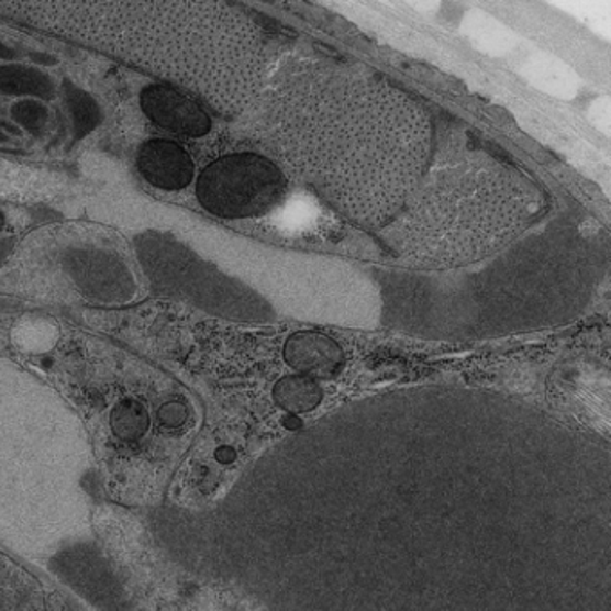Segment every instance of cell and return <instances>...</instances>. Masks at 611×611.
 I'll return each mask as SVG.
<instances>
[{"label":"cell","instance_id":"obj_15","mask_svg":"<svg viewBox=\"0 0 611 611\" xmlns=\"http://www.w3.org/2000/svg\"><path fill=\"white\" fill-rule=\"evenodd\" d=\"M13 51L8 49L4 45H0V58H11Z\"/></svg>","mask_w":611,"mask_h":611},{"label":"cell","instance_id":"obj_17","mask_svg":"<svg viewBox=\"0 0 611 611\" xmlns=\"http://www.w3.org/2000/svg\"><path fill=\"white\" fill-rule=\"evenodd\" d=\"M4 224H5L4 214H2V212H0V232H2V229H4Z\"/></svg>","mask_w":611,"mask_h":611},{"label":"cell","instance_id":"obj_6","mask_svg":"<svg viewBox=\"0 0 611 611\" xmlns=\"http://www.w3.org/2000/svg\"><path fill=\"white\" fill-rule=\"evenodd\" d=\"M284 359L298 375L312 380H331L343 369L345 354L331 335L301 331L287 337Z\"/></svg>","mask_w":611,"mask_h":611},{"label":"cell","instance_id":"obj_11","mask_svg":"<svg viewBox=\"0 0 611 611\" xmlns=\"http://www.w3.org/2000/svg\"><path fill=\"white\" fill-rule=\"evenodd\" d=\"M64 98L68 112L73 116L74 135L76 141H81L88 133L93 132L101 122V110L98 102L93 101L87 92L65 81Z\"/></svg>","mask_w":611,"mask_h":611},{"label":"cell","instance_id":"obj_16","mask_svg":"<svg viewBox=\"0 0 611 611\" xmlns=\"http://www.w3.org/2000/svg\"><path fill=\"white\" fill-rule=\"evenodd\" d=\"M0 126L5 127V130H10V132H13V133L16 132V130H13V126H10V124H8V122L0 121Z\"/></svg>","mask_w":611,"mask_h":611},{"label":"cell","instance_id":"obj_3","mask_svg":"<svg viewBox=\"0 0 611 611\" xmlns=\"http://www.w3.org/2000/svg\"><path fill=\"white\" fill-rule=\"evenodd\" d=\"M542 210L544 196L522 170L452 138L434 146L422 180L377 237L406 267L448 271L510 248Z\"/></svg>","mask_w":611,"mask_h":611},{"label":"cell","instance_id":"obj_5","mask_svg":"<svg viewBox=\"0 0 611 611\" xmlns=\"http://www.w3.org/2000/svg\"><path fill=\"white\" fill-rule=\"evenodd\" d=\"M141 104L151 121L176 135L199 138L212 130L209 113L176 88L153 85L142 92Z\"/></svg>","mask_w":611,"mask_h":611},{"label":"cell","instance_id":"obj_4","mask_svg":"<svg viewBox=\"0 0 611 611\" xmlns=\"http://www.w3.org/2000/svg\"><path fill=\"white\" fill-rule=\"evenodd\" d=\"M289 181L277 162L257 153H233L210 162L196 181L207 212L223 219L260 218L284 201Z\"/></svg>","mask_w":611,"mask_h":611},{"label":"cell","instance_id":"obj_18","mask_svg":"<svg viewBox=\"0 0 611 611\" xmlns=\"http://www.w3.org/2000/svg\"><path fill=\"white\" fill-rule=\"evenodd\" d=\"M8 141V136L4 135V133H0V142H5Z\"/></svg>","mask_w":611,"mask_h":611},{"label":"cell","instance_id":"obj_12","mask_svg":"<svg viewBox=\"0 0 611 611\" xmlns=\"http://www.w3.org/2000/svg\"><path fill=\"white\" fill-rule=\"evenodd\" d=\"M11 113H13V119L19 122L20 126L25 127L31 135H44L49 112H47V108L42 102H16L15 107L11 108Z\"/></svg>","mask_w":611,"mask_h":611},{"label":"cell","instance_id":"obj_10","mask_svg":"<svg viewBox=\"0 0 611 611\" xmlns=\"http://www.w3.org/2000/svg\"><path fill=\"white\" fill-rule=\"evenodd\" d=\"M0 92L10 96L30 93L38 98L51 99L54 85L45 74L22 67V65H0Z\"/></svg>","mask_w":611,"mask_h":611},{"label":"cell","instance_id":"obj_2","mask_svg":"<svg viewBox=\"0 0 611 611\" xmlns=\"http://www.w3.org/2000/svg\"><path fill=\"white\" fill-rule=\"evenodd\" d=\"M0 13L167 79L219 115L264 92L263 30L229 2H0Z\"/></svg>","mask_w":611,"mask_h":611},{"label":"cell","instance_id":"obj_9","mask_svg":"<svg viewBox=\"0 0 611 611\" xmlns=\"http://www.w3.org/2000/svg\"><path fill=\"white\" fill-rule=\"evenodd\" d=\"M273 397L281 409L297 416L318 408L323 400V391L320 384L306 375H287L275 384Z\"/></svg>","mask_w":611,"mask_h":611},{"label":"cell","instance_id":"obj_13","mask_svg":"<svg viewBox=\"0 0 611 611\" xmlns=\"http://www.w3.org/2000/svg\"><path fill=\"white\" fill-rule=\"evenodd\" d=\"M218 459L221 463H232L235 459V452L230 446H223V448H219Z\"/></svg>","mask_w":611,"mask_h":611},{"label":"cell","instance_id":"obj_1","mask_svg":"<svg viewBox=\"0 0 611 611\" xmlns=\"http://www.w3.org/2000/svg\"><path fill=\"white\" fill-rule=\"evenodd\" d=\"M278 166L349 223L379 232L427 170L436 130L427 108L374 68L303 65L260 102Z\"/></svg>","mask_w":611,"mask_h":611},{"label":"cell","instance_id":"obj_14","mask_svg":"<svg viewBox=\"0 0 611 611\" xmlns=\"http://www.w3.org/2000/svg\"><path fill=\"white\" fill-rule=\"evenodd\" d=\"M284 425H286L287 429L295 431V429L301 427V420L300 418L295 416V414H291V416L284 418Z\"/></svg>","mask_w":611,"mask_h":611},{"label":"cell","instance_id":"obj_7","mask_svg":"<svg viewBox=\"0 0 611 611\" xmlns=\"http://www.w3.org/2000/svg\"><path fill=\"white\" fill-rule=\"evenodd\" d=\"M141 175L158 189L181 190L195 178V162L184 147L175 142L155 138L138 153Z\"/></svg>","mask_w":611,"mask_h":611},{"label":"cell","instance_id":"obj_8","mask_svg":"<svg viewBox=\"0 0 611 611\" xmlns=\"http://www.w3.org/2000/svg\"><path fill=\"white\" fill-rule=\"evenodd\" d=\"M68 263L73 271L70 275L78 281V286L88 295L101 300H115L124 289L133 287L126 269L112 257H104L101 253H73Z\"/></svg>","mask_w":611,"mask_h":611}]
</instances>
